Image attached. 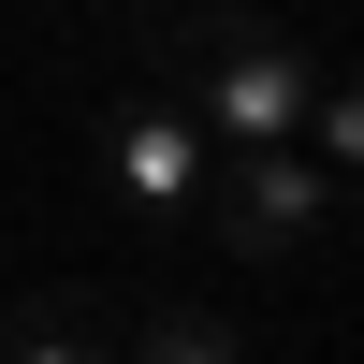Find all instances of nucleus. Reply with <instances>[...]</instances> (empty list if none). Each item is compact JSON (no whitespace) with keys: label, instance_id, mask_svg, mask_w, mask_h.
I'll return each mask as SVG.
<instances>
[{"label":"nucleus","instance_id":"obj_1","mask_svg":"<svg viewBox=\"0 0 364 364\" xmlns=\"http://www.w3.org/2000/svg\"><path fill=\"white\" fill-rule=\"evenodd\" d=\"M132 29L161 58V87H190V117L219 146H291V117L321 87V44H291L277 15H132Z\"/></svg>","mask_w":364,"mask_h":364},{"label":"nucleus","instance_id":"obj_2","mask_svg":"<svg viewBox=\"0 0 364 364\" xmlns=\"http://www.w3.org/2000/svg\"><path fill=\"white\" fill-rule=\"evenodd\" d=\"M336 219H350V190L306 161V146H219V175H204V233H219L233 262H291Z\"/></svg>","mask_w":364,"mask_h":364},{"label":"nucleus","instance_id":"obj_3","mask_svg":"<svg viewBox=\"0 0 364 364\" xmlns=\"http://www.w3.org/2000/svg\"><path fill=\"white\" fill-rule=\"evenodd\" d=\"M102 175H117V204H132V219H204V175H219V132L190 117V87H161V73H146L132 102L102 117Z\"/></svg>","mask_w":364,"mask_h":364},{"label":"nucleus","instance_id":"obj_4","mask_svg":"<svg viewBox=\"0 0 364 364\" xmlns=\"http://www.w3.org/2000/svg\"><path fill=\"white\" fill-rule=\"evenodd\" d=\"M291 146L336 175L350 219H364V58H321V87H306V117H291Z\"/></svg>","mask_w":364,"mask_h":364},{"label":"nucleus","instance_id":"obj_5","mask_svg":"<svg viewBox=\"0 0 364 364\" xmlns=\"http://www.w3.org/2000/svg\"><path fill=\"white\" fill-rule=\"evenodd\" d=\"M102 336H117L102 291H44V306L0 321V364H102Z\"/></svg>","mask_w":364,"mask_h":364},{"label":"nucleus","instance_id":"obj_6","mask_svg":"<svg viewBox=\"0 0 364 364\" xmlns=\"http://www.w3.org/2000/svg\"><path fill=\"white\" fill-rule=\"evenodd\" d=\"M132 364H248L219 306H132Z\"/></svg>","mask_w":364,"mask_h":364}]
</instances>
